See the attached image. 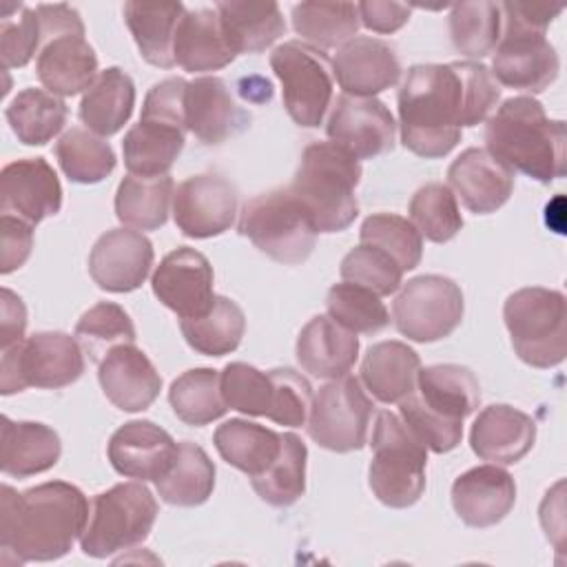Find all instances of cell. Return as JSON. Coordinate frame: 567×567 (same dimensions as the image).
<instances>
[{
	"instance_id": "obj_56",
	"label": "cell",
	"mask_w": 567,
	"mask_h": 567,
	"mask_svg": "<svg viewBox=\"0 0 567 567\" xmlns=\"http://www.w3.org/2000/svg\"><path fill=\"white\" fill-rule=\"evenodd\" d=\"M27 330V308L24 301L9 288L0 292V346L11 348L24 341Z\"/></svg>"
},
{
	"instance_id": "obj_34",
	"label": "cell",
	"mask_w": 567,
	"mask_h": 567,
	"mask_svg": "<svg viewBox=\"0 0 567 567\" xmlns=\"http://www.w3.org/2000/svg\"><path fill=\"white\" fill-rule=\"evenodd\" d=\"M135 106V84L128 73L109 66L97 73L80 102V120L100 137L115 135Z\"/></svg>"
},
{
	"instance_id": "obj_5",
	"label": "cell",
	"mask_w": 567,
	"mask_h": 567,
	"mask_svg": "<svg viewBox=\"0 0 567 567\" xmlns=\"http://www.w3.org/2000/svg\"><path fill=\"white\" fill-rule=\"evenodd\" d=\"M361 164L332 142H312L303 148L292 184L288 186L308 213L317 233H341L359 215L354 188Z\"/></svg>"
},
{
	"instance_id": "obj_4",
	"label": "cell",
	"mask_w": 567,
	"mask_h": 567,
	"mask_svg": "<svg viewBox=\"0 0 567 567\" xmlns=\"http://www.w3.org/2000/svg\"><path fill=\"white\" fill-rule=\"evenodd\" d=\"M481 385L474 372L458 363L421 368L414 390L399 401V412L416 439L445 454L463 439V421L476 412Z\"/></svg>"
},
{
	"instance_id": "obj_52",
	"label": "cell",
	"mask_w": 567,
	"mask_h": 567,
	"mask_svg": "<svg viewBox=\"0 0 567 567\" xmlns=\"http://www.w3.org/2000/svg\"><path fill=\"white\" fill-rule=\"evenodd\" d=\"M270 379L275 390L268 419L288 427L306 425L312 405V388L308 379L292 368H275L270 370Z\"/></svg>"
},
{
	"instance_id": "obj_48",
	"label": "cell",
	"mask_w": 567,
	"mask_h": 567,
	"mask_svg": "<svg viewBox=\"0 0 567 567\" xmlns=\"http://www.w3.org/2000/svg\"><path fill=\"white\" fill-rule=\"evenodd\" d=\"M410 221L421 233V237L434 244L450 241L463 228L458 202L450 186L441 182H430L412 195Z\"/></svg>"
},
{
	"instance_id": "obj_24",
	"label": "cell",
	"mask_w": 567,
	"mask_h": 567,
	"mask_svg": "<svg viewBox=\"0 0 567 567\" xmlns=\"http://www.w3.org/2000/svg\"><path fill=\"white\" fill-rule=\"evenodd\" d=\"M516 503V483L509 472L489 463L463 472L452 485V507L470 527L501 523Z\"/></svg>"
},
{
	"instance_id": "obj_28",
	"label": "cell",
	"mask_w": 567,
	"mask_h": 567,
	"mask_svg": "<svg viewBox=\"0 0 567 567\" xmlns=\"http://www.w3.org/2000/svg\"><path fill=\"white\" fill-rule=\"evenodd\" d=\"M359 357V337L326 315L312 317L297 337V361L317 379L348 374Z\"/></svg>"
},
{
	"instance_id": "obj_50",
	"label": "cell",
	"mask_w": 567,
	"mask_h": 567,
	"mask_svg": "<svg viewBox=\"0 0 567 567\" xmlns=\"http://www.w3.org/2000/svg\"><path fill=\"white\" fill-rule=\"evenodd\" d=\"M219 388L224 403L248 416H266L272 408V379L270 372H261L244 361L228 363L219 372Z\"/></svg>"
},
{
	"instance_id": "obj_9",
	"label": "cell",
	"mask_w": 567,
	"mask_h": 567,
	"mask_svg": "<svg viewBox=\"0 0 567 567\" xmlns=\"http://www.w3.org/2000/svg\"><path fill=\"white\" fill-rule=\"evenodd\" d=\"M155 518L157 503L144 483H117L93 496L80 547L91 558H109L144 543Z\"/></svg>"
},
{
	"instance_id": "obj_19",
	"label": "cell",
	"mask_w": 567,
	"mask_h": 567,
	"mask_svg": "<svg viewBox=\"0 0 567 567\" xmlns=\"http://www.w3.org/2000/svg\"><path fill=\"white\" fill-rule=\"evenodd\" d=\"M62 186L58 173L44 157H27L7 164L0 173V210L31 226L58 215Z\"/></svg>"
},
{
	"instance_id": "obj_27",
	"label": "cell",
	"mask_w": 567,
	"mask_h": 567,
	"mask_svg": "<svg viewBox=\"0 0 567 567\" xmlns=\"http://www.w3.org/2000/svg\"><path fill=\"white\" fill-rule=\"evenodd\" d=\"M248 115L237 106L228 84L202 75L186 89V128L204 144H221L246 126Z\"/></svg>"
},
{
	"instance_id": "obj_39",
	"label": "cell",
	"mask_w": 567,
	"mask_h": 567,
	"mask_svg": "<svg viewBox=\"0 0 567 567\" xmlns=\"http://www.w3.org/2000/svg\"><path fill=\"white\" fill-rule=\"evenodd\" d=\"M4 115L22 144L42 146L64 128L69 109L60 95L29 86L11 100Z\"/></svg>"
},
{
	"instance_id": "obj_45",
	"label": "cell",
	"mask_w": 567,
	"mask_h": 567,
	"mask_svg": "<svg viewBox=\"0 0 567 567\" xmlns=\"http://www.w3.org/2000/svg\"><path fill=\"white\" fill-rule=\"evenodd\" d=\"M501 7L489 0L456 2L450 11V38L454 49L465 58L492 53L501 40Z\"/></svg>"
},
{
	"instance_id": "obj_55",
	"label": "cell",
	"mask_w": 567,
	"mask_h": 567,
	"mask_svg": "<svg viewBox=\"0 0 567 567\" xmlns=\"http://www.w3.org/2000/svg\"><path fill=\"white\" fill-rule=\"evenodd\" d=\"M359 20L374 33H394L399 31L412 13L410 4L403 2H383V0H365L357 2Z\"/></svg>"
},
{
	"instance_id": "obj_53",
	"label": "cell",
	"mask_w": 567,
	"mask_h": 567,
	"mask_svg": "<svg viewBox=\"0 0 567 567\" xmlns=\"http://www.w3.org/2000/svg\"><path fill=\"white\" fill-rule=\"evenodd\" d=\"M35 51H40V22L35 9L24 7L20 18L0 20V58L4 71L29 64Z\"/></svg>"
},
{
	"instance_id": "obj_18",
	"label": "cell",
	"mask_w": 567,
	"mask_h": 567,
	"mask_svg": "<svg viewBox=\"0 0 567 567\" xmlns=\"http://www.w3.org/2000/svg\"><path fill=\"white\" fill-rule=\"evenodd\" d=\"M213 266L195 248L182 246L168 252L151 277L155 297L179 319L204 315L213 301Z\"/></svg>"
},
{
	"instance_id": "obj_46",
	"label": "cell",
	"mask_w": 567,
	"mask_h": 567,
	"mask_svg": "<svg viewBox=\"0 0 567 567\" xmlns=\"http://www.w3.org/2000/svg\"><path fill=\"white\" fill-rule=\"evenodd\" d=\"M328 317L354 334H377L390 326V312L372 290L341 281L328 290Z\"/></svg>"
},
{
	"instance_id": "obj_35",
	"label": "cell",
	"mask_w": 567,
	"mask_h": 567,
	"mask_svg": "<svg viewBox=\"0 0 567 567\" xmlns=\"http://www.w3.org/2000/svg\"><path fill=\"white\" fill-rule=\"evenodd\" d=\"M182 2H126L124 4V20L133 40L142 53V58L159 69H173L175 55V31L179 18L184 16Z\"/></svg>"
},
{
	"instance_id": "obj_12",
	"label": "cell",
	"mask_w": 567,
	"mask_h": 567,
	"mask_svg": "<svg viewBox=\"0 0 567 567\" xmlns=\"http://www.w3.org/2000/svg\"><path fill=\"white\" fill-rule=\"evenodd\" d=\"M270 66L281 82L288 115L306 128H317L332 102L334 75L328 55L301 40H288L270 53Z\"/></svg>"
},
{
	"instance_id": "obj_3",
	"label": "cell",
	"mask_w": 567,
	"mask_h": 567,
	"mask_svg": "<svg viewBox=\"0 0 567 567\" xmlns=\"http://www.w3.org/2000/svg\"><path fill=\"white\" fill-rule=\"evenodd\" d=\"M487 151L512 171L549 184L565 175L567 131L532 95L505 100L485 124Z\"/></svg>"
},
{
	"instance_id": "obj_13",
	"label": "cell",
	"mask_w": 567,
	"mask_h": 567,
	"mask_svg": "<svg viewBox=\"0 0 567 567\" xmlns=\"http://www.w3.org/2000/svg\"><path fill=\"white\" fill-rule=\"evenodd\" d=\"M372 414L374 405L359 379L343 374L312 396L306 430L317 445L330 452H354L368 443Z\"/></svg>"
},
{
	"instance_id": "obj_6",
	"label": "cell",
	"mask_w": 567,
	"mask_h": 567,
	"mask_svg": "<svg viewBox=\"0 0 567 567\" xmlns=\"http://www.w3.org/2000/svg\"><path fill=\"white\" fill-rule=\"evenodd\" d=\"M40 51L35 73L42 86L60 97L86 91L97 78V55L84 38L80 13L64 4H38Z\"/></svg>"
},
{
	"instance_id": "obj_26",
	"label": "cell",
	"mask_w": 567,
	"mask_h": 567,
	"mask_svg": "<svg viewBox=\"0 0 567 567\" xmlns=\"http://www.w3.org/2000/svg\"><path fill=\"white\" fill-rule=\"evenodd\" d=\"M534 441V419L505 403L483 408L470 432V445L474 454L494 465L518 463L532 450Z\"/></svg>"
},
{
	"instance_id": "obj_36",
	"label": "cell",
	"mask_w": 567,
	"mask_h": 567,
	"mask_svg": "<svg viewBox=\"0 0 567 567\" xmlns=\"http://www.w3.org/2000/svg\"><path fill=\"white\" fill-rule=\"evenodd\" d=\"M213 443L228 465L252 478L266 472L279 456L281 434L246 419H230L215 430Z\"/></svg>"
},
{
	"instance_id": "obj_54",
	"label": "cell",
	"mask_w": 567,
	"mask_h": 567,
	"mask_svg": "<svg viewBox=\"0 0 567 567\" xmlns=\"http://www.w3.org/2000/svg\"><path fill=\"white\" fill-rule=\"evenodd\" d=\"M0 235H2V250H0V272L9 275L24 266L33 248V226L20 217L2 215L0 217Z\"/></svg>"
},
{
	"instance_id": "obj_8",
	"label": "cell",
	"mask_w": 567,
	"mask_h": 567,
	"mask_svg": "<svg viewBox=\"0 0 567 567\" xmlns=\"http://www.w3.org/2000/svg\"><path fill=\"white\" fill-rule=\"evenodd\" d=\"M503 319L520 361L554 368L567 354V299L560 290L529 286L512 292Z\"/></svg>"
},
{
	"instance_id": "obj_33",
	"label": "cell",
	"mask_w": 567,
	"mask_h": 567,
	"mask_svg": "<svg viewBox=\"0 0 567 567\" xmlns=\"http://www.w3.org/2000/svg\"><path fill=\"white\" fill-rule=\"evenodd\" d=\"M421 370L419 354L403 341H379L361 361V381L381 403H399L414 385Z\"/></svg>"
},
{
	"instance_id": "obj_47",
	"label": "cell",
	"mask_w": 567,
	"mask_h": 567,
	"mask_svg": "<svg viewBox=\"0 0 567 567\" xmlns=\"http://www.w3.org/2000/svg\"><path fill=\"white\" fill-rule=\"evenodd\" d=\"M73 337L84 354L100 363L115 346L135 343V326L122 306L100 301L80 317Z\"/></svg>"
},
{
	"instance_id": "obj_16",
	"label": "cell",
	"mask_w": 567,
	"mask_h": 567,
	"mask_svg": "<svg viewBox=\"0 0 567 567\" xmlns=\"http://www.w3.org/2000/svg\"><path fill=\"white\" fill-rule=\"evenodd\" d=\"M237 188L217 173L186 177L173 190L175 226L193 239H208L226 233L237 217Z\"/></svg>"
},
{
	"instance_id": "obj_7",
	"label": "cell",
	"mask_w": 567,
	"mask_h": 567,
	"mask_svg": "<svg viewBox=\"0 0 567 567\" xmlns=\"http://www.w3.org/2000/svg\"><path fill=\"white\" fill-rule=\"evenodd\" d=\"M372 461L368 470L374 496L394 509L414 505L425 489L427 447L401 416L381 410L372 430Z\"/></svg>"
},
{
	"instance_id": "obj_57",
	"label": "cell",
	"mask_w": 567,
	"mask_h": 567,
	"mask_svg": "<svg viewBox=\"0 0 567 567\" xmlns=\"http://www.w3.org/2000/svg\"><path fill=\"white\" fill-rule=\"evenodd\" d=\"M501 13L514 18L520 24H527L538 31H547L554 18L560 16L563 4H538V2H501Z\"/></svg>"
},
{
	"instance_id": "obj_2",
	"label": "cell",
	"mask_w": 567,
	"mask_h": 567,
	"mask_svg": "<svg viewBox=\"0 0 567 567\" xmlns=\"http://www.w3.org/2000/svg\"><path fill=\"white\" fill-rule=\"evenodd\" d=\"M84 492L66 481H47L24 492L2 485V563H47L71 551L89 520Z\"/></svg>"
},
{
	"instance_id": "obj_51",
	"label": "cell",
	"mask_w": 567,
	"mask_h": 567,
	"mask_svg": "<svg viewBox=\"0 0 567 567\" xmlns=\"http://www.w3.org/2000/svg\"><path fill=\"white\" fill-rule=\"evenodd\" d=\"M339 270L343 281L363 286L379 297L396 292L403 279V270L396 266V261L388 252L368 244L352 248L341 259Z\"/></svg>"
},
{
	"instance_id": "obj_1",
	"label": "cell",
	"mask_w": 567,
	"mask_h": 567,
	"mask_svg": "<svg viewBox=\"0 0 567 567\" xmlns=\"http://www.w3.org/2000/svg\"><path fill=\"white\" fill-rule=\"evenodd\" d=\"M498 100L501 86L481 62L416 64L399 89L401 142L419 157H443L463 126L485 122Z\"/></svg>"
},
{
	"instance_id": "obj_23",
	"label": "cell",
	"mask_w": 567,
	"mask_h": 567,
	"mask_svg": "<svg viewBox=\"0 0 567 567\" xmlns=\"http://www.w3.org/2000/svg\"><path fill=\"white\" fill-rule=\"evenodd\" d=\"M106 454L117 474L137 481H157L171 467L177 443L153 421H128L113 432Z\"/></svg>"
},
{
	"instance_id": "obj_29",
	"label": "cell",
	"mask_w": 567,
	"mask_h": 567,
	"mask_svg": "<svg viewBox=\"0 0 567 567\" xmlns=\"http://www.w3.org/2000/svg\"><path fill=\"white\" fill-rule=\"evenodd\" d=\"M175 64L190 73L219 71L237 55L230 49L215 9L184 11L173 44Z\"/></svg>"
},
{
	"instance_id": "obj_44",
	"label": "cell",
	"mask_w": 567,
	"mask_h": 567,
	"mask_svg": "<svg viewBox=\"0 0 567 567\" xmlns=\"http://www.w3.org/2000/svg\"><path fill=\"white\" fill-rule=\"evenodd\" d=\"M55 157L64 175L75 184H97L117 164L109 142L89 128L73 126L55 144Z\"/></svg>"
},
{
	"instance_id": "obj_43",
	"label": "cell",
	"mask_w": 567,
	"mask_h": 567,
	"mask_svg": "<svg viewBox=\"0 0 567 567\" xmlns=\"http://www.w3.org/2000/svg\"><path fill=\"white\" fill-rule=\"evenodd\" d=\"M306 443L297 434L284 432L279 456L266 472L250 478L257 496L275 507L297 503L306 492Z\"/></svg>"
},
{
	"instance_id": "obj_15",
	"label": "cell",
	"mask_w": 567,
	"mask_h": 567,
	"mask_svg": "<svg viewBox=\"0 0 567 567\" xmlns=\"http://www.w3.org/2000/svg\"><path fill=\"white\" fill-rule=\"evenodd\" d=\"M503 20L505 31L494 49L489 73L503 86L543 93L549 84H554L560 71L558 53L545 38L547 31L532 29L507 16H503Z\"/></svg>"
},
{
	"instance_id": "obj_11",
	"label": "cell",
	"mask_w": 567,
	"mask_h": 567,
	"mask_svg": "<svg viewBox=\"0 0 567 567\" xmlns=\"http://www.w3.org/2000/svg\"><path fill=\"white\" fill-rule=\"evenodd\" d=\"M84 372V350L66 332H35L4 348L0 361V392L4 396L27 388L58 390L75 383Z\"/></svg>"
},
{
	"instance_id": "obj_49",
	"label": "cell",
	"mask_w": 567,
	"mask_h": 567,
	"mask_svg": "<svg viewBox=\"0 0 567 567\" xmlns=\"http://www.w3.org/2000/svg\"><path fill=\"white\" fill-rule=\"evenodd\" d=\"M361 244L388 252L396 266L414 270L423 257V237L414 224L394 213H374L361 224Z\"/></svg>"
},
{
	"instance_id": "obj_22",
	"label": "cell",
	"mask_w": 567,
	"mask_h": 567,
	"mask_svg": "<svg viewBox=\"0 0 567 567\" xmlns=\"http://www.w3.org/2000/svg\"><path fill=\"white\" fill-rule=\"evenodd\" d=\"M332 75L346 95L374 97L399 82L401 62L388 42L357 35L339 47L332 60Z\"/></svg>"
},
{
	"instance_id": "obj_31",
	"label": "cell",
	"mask_w": 567,
	"mask_h": 567,
	"mask_svg": "<svg viewBox=\"0 0 567 567\" xmlns=\"http://www.w3.org/2000/svg\"><path fill=\"white\" fill-rule=\"evenodd\" d=\"M186 131L184 124L140 115V122L133 124L122 140V155L128 173L144 177L168 175L184 148Z\"/></svg>"
},
{
	"instance_id": "obj_21",
	"label": "cell",
	"mask_w": 567,
	"mask_h": 567,
	"mask_svg": "<svg viewBox=\"0 0 567 567\" xmlns=\"http://www.w3.org/2000/svg\"><path fill=\"white\" fill-rule=\"evenodd\" d=\"M454 197L474 215L498 210L514 190V171L487 148H465L447 168Z\"/></svg>"
},
{
	"instance_id": "obj_25",
	"label": "cell",
	"mask_w": 567,
	"mask_h": 567,
	"mask_svg": "<svg viewBox=\"0 0 567 567\" xmlns=\"http://www.w3.org/2000/svg\"><path fill=\"white\" fill-rule=\"evenodd\" d=\"M104 396L124 412L146 410L162 390V377L153 361L135 346H115L97 368Z\"/></svg>"
},
{
	"instance_id": "obj_14",
	"label": "cell",
	"mask_w": 567,
	"mask_h": 567,
	"mask_svg": "<svg viewBox=\"0 0 567 567\" xmlns=\"http://www.w3.org/2000/svg\"><path fill=\"white\" fill-rule=\"evenodd\" d=\"M463 292L443 275H419L410 279L392 303L396 330L419 343L450 337L463 321Z\"/></svg>"
},
{
	"instance_id": "obj_32",
	"label": "cell",
	"mask_w": 567,
	"mask_h": 567,
	"mask_svg": "<svg viewBox=\"0 0 567 567\" xmlns=\"http://www.w3.org/2000/svg\"><path fill=\"white\" fill-rule=\"evenodd\" d=\"M215 11L235 55L266 51L275 40L286 33V22L279 4L272 0H226L217 2Z\"/></svg>"
},
{
	"instance_id": "obj_20",
	"label": "cell",
	"mask_w": 567,
	"mask_h": 567,
	"mask_svg": "<svg viewBox=\"0 0 567 567\" xmlns=\"http://www.w3.org/2000/svg\"><path fill=\"white\" fill-rule=\"evenodd\" d=\"M153 257V244L146 235L111 228L91 248L89 275L106 292H131L146 281Z\"/></svg>"
},
{
	"instance_id": "obj_41",
	"label": "cell",
	"mask_w": 567,
	"mask_h": 567,
	"mask_svg": "<svg viewBox=\"0 0 567 567\" xmlns=\"http://www.w3.org/2000/svg\"><path fill=\"white\" fill-rule=\"evenodd\" d=\"M359 9L354 2H299L292 7V29L301 42L317 49L343 47L357 38Z\"/></svg>"
},
{
	"instance_id": "obj_37",
	"label": "cell",
	"mask_w": 567,
	"mask_h": 567,
	"mask_svg": "<svg viewBox=\"0 0 567 567\" xmlns=\"http://www.w3.org/2000/svg\"><path fill=\"white\" fill-rule=\"evenodd\" d=\"M173 190L171 175L144 177L128 173L115 193V215L126 228L157 230L168 219Z\"/></svg>"
},
{
	"instance_id": "obj_17",
	"label": "cell",
	"mask_w": 567,
	"mask_h": 567,
	"mask_svg": "<svg viewBox=\"0 0 567 567\" xmlns=\"http://www.w3.org/2000/svg\"><path fill=\"white\" fill-rule=\"evenodd\" d=\"M326 133L357 159H372L394 148L396 122L377 97L339 95L328 117Z\"/></svg>"
},
{
	"instance_id": "obj_10",
	"label": "cell",
	"mask_w": 567,
	"mask_h": 567,
	"mask_svg": "<svg viewBox=\"0 0 567 567\" xmlns=\"http://www.w3.org/2000/svg\"><path fill=\"white\" fill-rule=\"evenodd\" d=\"M239 235L279 264H301L317 244V228L290 188L248 199L239 213Z\"/></svg>"
},
{
	"instance_id": "obj_42",
	"label": "cell",
	"mask_w": 567,
	"mask_h": 567,
	"mask_svg": "<svg viewBox=\"0 0 567 567\" xmlns=\"http://www.w3.org/2000/svg\"><path fill=\"white\" fill-rule=\"evenodd\" d=\"M168 401L186 425H208L228 410L219 388V372L213 368H193L179 374L168 390Z\"/></svg>"
},
{
	"instance_id": "obj_40",
	"label": "cell",
	"mask_w": 567,
	"mask_h": 567,
	"mask_svg": "<svg viewBox=\"0 0 567 567\" xmlns=\"http://www.w3.org/2000/svg\"><path fill=\"white\" fill-rule=\"evenodd\" d=\"M186 343L206 357H224L237 350L246 330L244 310L228 297L217 295L213 306L193 319H179Z\"/></svg>"
},
{
	"instance_id": "obj_38",
	"label": "cell",
	"mask_w": 567,
	"mask_h": 567,
	"mask_svg": "<svg viewBox=\"0 0 567 567\" xmlns=\"http://www.w3.org/2000/svg\"><path fill=\"white\" fill-rule=\"evenodd\" d=\"M164 503L177 507H197L206 503L215 487V465L208 454L190 443H177V454L164 476L155 481Z\"/></svg>"
},
{
	"instance_id": "obj_30",
	"label": "cell",
	"mask_w": 567,
	"mask_h": 567,
	"mask_svg": "<svg viewBox=\"0 0 567 567\" xmlns=\"http://www.w3.org/2000/svg\"><path fill=\"white\" fill-rule=\"evenodd\" d=\"M62 454L60 436L53 427L35 421H11L0 425V465L7 476L27 478L51 470Z\"/></svg>"
}]
</instances>
